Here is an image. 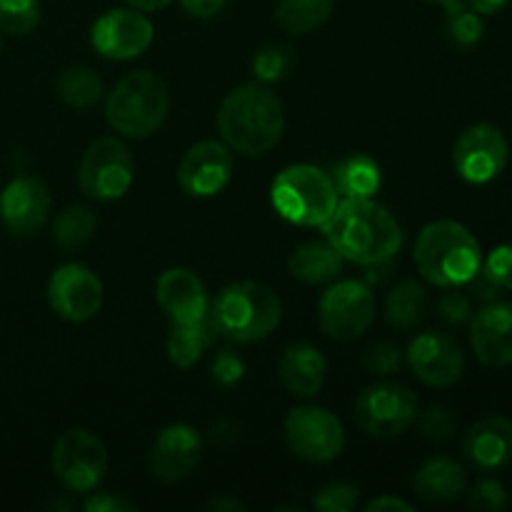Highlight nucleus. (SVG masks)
<instances>
[{"label":"nucleus","instance_id":"nucleus-21","mask_svg":"<svg viewBox=\"0 0 512 512\" xmlns=\"http://www.w3.org/2000/svg\"><path fill=\"white\" fill-rule=\"evenodd\" d=\"M463 453L478 470H500L512 460V420L505 415H488L468 428Z\"/></svg>","mask_w":512,"mask_h":512},{"label":"nucleus","instance_id":"nucleus-22","mask_svg":"<svg viewBox=\"0 0 512 512\" xmlns=\"http://www.w3.org/2000/svg\"><path fill=\"white\" fill-rule=\"evenodd\" d=\"M283 388L295 398H315L328 378V363L315 345L295 343L283 350L278 360Z\"/></svg>","mask_w":512,"mask_h":512},{"label":"nucleus","instance_id":"nucleus-6","mask_svg":"<svg viewBox=\"0 0 512 512\" xmlns=\"http://www.w3.org/2000/svg\"><path fill=\"white\" fill-rule=\"evenodd\" d=\"M270 200L285 220L303 228H323L325 220L335 213L340 195L333 178L315 165H290L270 188Z\"/></svg>","mask_w":512,"mask_h":512},{"label":"nucleus","instance_id":"nucleus-47","mask_svg":"<svg viewBox=\"0 0 512 512\" xmlns=\"http://www.w3.org/2000/svg\"><path fill=\"white\" fill-rule=\"evenodd\" d=\"M208 510H230V512H235V510H245V505L238 503V500H233V498H218V500H213V503H208Z\"/></svg>","mask_w":512,"mask_h":512},{"label":"nucleus","instance_id":"nucleus-49","mask_svg":"<svg viewBox=\"0 0 512 512\" xmlns=\"http://www.w3.org/2000/svg\"><path fill=\"white\" fill-rule=\"evenodd\" d=\"M0 48H3V40H0Z\"/></svg>","mask_w":512,"mask_h":512},{"label":"nucleus","instance_id":"nucleus-43","mask_svg":"<svg viewBox=\"0 0 512 512\" xmlns=\"http://www.w3.org/2000/svg\"><path fill=\"white\" fill-rule=\"evenodd\" d=\"M180 3L195 18H213V15H218L225 8L228 0H180Z\"/></svg>","mask_w":512,"mask_h":512},{"label":"nucleus","instance_id":"nucleus-36","mask_svg":"<svg viewBox=\"0 0 512 512\" xmlns=\"http://www.w3.org/2000/svg\"><path fill=\"white\" fill-rule=\"evenodd\" d=\"M510 498L508 490L498 483V480H480L473 490H470L468 505L475 512H500L508 508Z\"/></svg>","mask_w":512,"mask_h":512},{"label":"nucleus","instance_id":"nucleus-11","mask_svg":"<svg viewBox=\"0 0 512 512\" xmlns=\"http://www.w3.org/2000/svg\"><path fill=\"white\" fill-rule=\"evenodd\" d=\"M283 430L290 453L308 463H330L345 448L343 423L330 410L315 405L290 410Z\"/></svg>","mask_w":512,"mask_h":512},{"label":"nucleus","instance_id":"nucleus-42","mask_svg":"<svg viewBox=\"0 0 512 512\" xmlns=\"http://www.w3.org/2000/svg\"><path fill=\"white\" fill-rule=\"evenodd\" d=\"M238 438L240 428L233 420H220V423H215L213 428H210V440H213L215 445H220V448H228V445L238 443Z\"/></svg>","mask_w":512,"mask_h":512},{"label":"nucleus","instance_id":"nucleus-5","mask_svg":"<svg viewBox=\"0 0 512 512\" xmlns=\"http://www.w3.org/2000/svg\"><path fill=\"white\" fill-rule=\"evenodd\" d=\"M170 110L168 83L153 70L120 78L105 100V118L125 138H148L165 123Z\"/></svg>","mask_w":512,"mask_h":512},{"label":"nucleus","instance_id":"nucleus-30","mask_svg":"<svg viewBox=\"0 0 512 512\" xmlns=\"http://www.w3.org/2000/svg\"><path fill=\"white\" fill-rule=\"evenodd\" d=\"M55 88L60 98L73 108H90L103 98V80L93 68H85V65H68L60 70Z\"/></svg>","mask_w":512,"mask_h":512},{"label":"nucleus","instance_id":"nucleus-41","mask_svg":"<svg viewBox=\"0 0 512 512\" xmlns=\"http://www.w3.org/2000/svg\"><path fill=\"white\" fill-rule=\"evenodd\" d=\"M440 315H443L450 325H463L465 320L470 318L468 295H463L460 290L443 295V300H440Z\"/></svg>","mask_w":512,"mask_h":512},{"label":"nucleus","instance_id":"nucleus-29","mask_svg":"<svg viewBox=\"0 0 512 512\" xmlns=\"http://www.w3.org/2000/svg\"><path fill=\"white\" fill-rule=\"evenodd\" d=\"M385 318L393 328L410 330L425 318V290L415 280H403L395 285L385 300Z\"/></svg>","mask_w":512,"mask_h":512},{"label":"nucleus","instance_id":"nucleus-40","mask_svg":"<svg viewBox=\"0 0 512 512\" xmlns=\"http://www.w3.org/2000/svg\"><path fill=\"white\" fill-rule=\"evenodd\" d=\"M85 512H133L138 505L118 493H93L83 503Z\"/></svg>","mask_w":512,"mask_h":512},{"label":"nucleus","instance_id":"nucleus-37","mask_svg":"<svg viewBox=\"0 0 512 512\" xmlns=\"http://www.w3.org/2000/svg\"><path fill=\"white\" fill-rule=\"evenodd\" d=\"M403 363V353H400L398 345L393 343H375L365 350L363 365L368 373L375 375H390L400 368Z\"/></svg>","mask_w":512,"mask_h":512},{"label":"nucleus","instance_id":"nucleus-25","mask_svg":"<svg viewBox=\"0 0 512 512\" xmlns=\"http://www.w3.org/2000/svg\"><path fill=\"white\" fill-rule=\"evenodd\" d=\"M335 0H275L273 20L283 33L308 35L330 20Z\"/></svg>","mask_w":512,"mask_h":512},{"label":"nucleus","instance_id":"nucleus-2","mask_svg":"<svg viewBox=\"0 0 512 512\" xmlns=\"http://www.w3.org/2000/svg\"><path fill=\"white\" fill-rule=\"evenodd\" d=\"M218 130L235 153L263 155L280 143L285 110L278 95L258 83L235 88L218 108Z\"/></svg>","mask_w":512,"mask_h":512},{"label":"nucleus","instance_id":"nucleus-48","mask_svg":"<svg viewBox=\"0 0 512 512\" xmlns=\"http://www.w3.org/2000/svg\"><path fill=\"white\" fill-rule=\"evenodd\" d=\"M430 3H448V0H430Z\"/></svg>","mask_w":512,"mask_h":512},{"label":"nucleus","instance_id":"nucleus-20","mask_svg":"<svg viewBox=\"0 0 512 512\" xmlns=\"http://www.w3.org/2000/svg\"><path fill=\"white\" fill-rule=\"evenodd\" d=\"M155 300L173 323H198L208 318V290L188 268H170L155 283Z\"/></svg>","mask_w":512,"mask_h":512},{"label":"nucleus","instance_id":"nucleus-31","mask_svg":"<svg viewBox=\"0 0 512 512\" xmlns=\"http://www.w3.org/2000/svg\"><path fill=\"white\" fill-rule=\"evenodd\" d=\"M445 5V33L458 45H475L483 35V20L473 8H465L460 0H448Z\"/></svg>","mask_w":512,"mask_h":512},{"label":"nucleus","instance_id":"nucleus-33","mask_svg":"<svg viewBox=\"0 0 512 512\" xmlns=\"http://www.w3.org/2000/svg\"><path fill=\"white\" fill-rule=\"evenodd\" d=\"M295 63V55L288 45L273 43L265 45L255 53L253 58V75L263 83H275V80H283L290 73Z\"/></svg>","mask_w":512,"mask_h":512},{"label":"nucleus","instance_id":"nucleus-1","mask_svg":"<svg viewBox=\"0 0 512 512\" xmlns=\"http://www.w3.org/2000/svg\"><path fill=\"white\" fill-rule=\"evenodd\" d=\"M323 230L338 253L355 265L388 263L403 248V228L373 198H345Z\"/></svg>","mask_w":512,"mask_h":512},{"label":"nucleus","instance_id":"nucleus-19","mask_svg":"<svg viewBox=\"0 0 512 512\" xmlns=\"http://www.w3.org/2000/svg\"><path fill=\"white\" fill-rule=\"evenodd\" d=\"M470 345L475 358L490 368L512 365V303H493L478 310L470 323Z\"/></svg>","mask_w":512,"mask_h":512},{"label":"nucleus","instance_id":"nucleus-32","mask_svg":"<svg viewBox=\"0 0 512 512\" xmlns=\"http://www.w3.org/2000/svg\"><path fill=\"white\" fill-rule=\"evenodd\" d=\"M40 25V0H0V30L15 38L30 35Z\"/></svg>","mask_w":512,"mask_h":512},{"label":"nucleus","instance_id":"nucleus-15","mask_svg":"<svg viewBox=\"0 0 512 512\" xmlns=\"http://www.w3.org/2000/svg\"><path fill=\"white\" fill-rule=\"evenodd\" d=\"M203 455V435L185 423H173L163 428L148 453V468L155 480L165 485L180 483L188 478Z\"/></svg>","mask_w":512,"mask_h":512},{"label":"nucleus","instance_id":"nucleus-16","mask_svg":"<svg viewBox=\"0 0 512 512\" xmlns=\"http://www.w3.org/2000/svg\"><path fill=\"white\" fill-rule=\"evenodd\" d=\"M405 360L415 378L430 388H450L465 370L463 350L448 333H420L405 350Z\"/></svg>","mask_w":512,"mask_h":512},{"label":"nucleus","instance_id":"nucleus-18","mask_svg":"<svg viewBox=\"0 0 512 512\" xmlns=\"http://www.w3.org/2000/svg\"><path fill=\"white\" fill-rule=\"evenodd\" d=\"M233 155L225 143L203 140L183 155L178 168V183L193 198H210L230 183Z\"/></svg>","mask_w":512,"mask_h":512},{"label":"nucleus","instance_id":"nucleus-13","mask_svg":"<svg viewBox=\"0 0 512 512\" xmlns=\"http://www.w3.org/2000/svg\"><path fill=\"white\" fill-rule=\"evenodd\" d=\"M48 303L63 320L85 323L103 308V283L85 265H60L48 280Z\"/></svg>","mask_w":512,"mask_h":512},{"label":"nucleus","instance_id":"nucleus-3","mask_svg":"<svg viewBox=\"0 0 512 512\" xmlns=\"http://www.w3.org/2000/svg\"><path fill=\"white\" fill-rule=\"evenodd\" d=\"M210 328L230 343L248 345L268 338L283 318L280 298L263 283L240 280L225 285L208 310Z\"/></svg>","mask_w":512,"mask_h":512},{"label":"nucleus","instance_id":"nucleus-44","mask_svg":"<svg viewBox=\"0 0 512 512\" xmlns=\"http://www.w3.org/2000/svg\"><path fill=\"white\" fill-rule=\"evenodd\" d=\"M383 510L410 512L413 510V505L405 503V500H400V498H390V495H385V498H375L365 505V512H383Z\"/></svg>","mask_w":512,"mask_h":512},{"label":"nucleus","instance_id":"nucleus-9","mask_svg":"<svg viewBox=\"0 0 512 512\" xmlns=\"http://www.w3.org/2000/svg\"><path fill=\"white\" fill-rule=\"evenodd\" d=\"M375 320L373 290L360 280L330 285L318 303V323L328 338L350 343L363 338Z\"/></svg>","mask_w":512,"mask_h":512},{"label":"nucleus","instance_id":"nucleus-27","mask_svg":"<svg viewBox=\"0 0 512 512\" xmlns=\"http://www.w3.org/2000/svg\"><path fill=\"white\" fill-rule=\"evenodd\" d=\"M210 340H213V328H210V320H198V323H173L168 333V358L175 368L188 370L203 358V353L208 350Z\"/></svg>","mask_w":512,"mask_h":512},{"label":"nucleus","instance_id":"nucleus-24","mask_svg":"<svg viewBox=\"0 0 512 512\" xmlns=\"http://www.w3.org/2000/svg\"><path fill=\"white\" fill-rule=\"evenodd\" d=\"M345 258L330 240H310L293 250L288 268L293 278L305 285H323L343 273Z\"/></svg>","mask_w":512,"mask_h":512},{"label":"nucleus","instance_id":"nucleus-4","mask_svg":"<svg viewBox=\"0 0 512 512\" xmlns=\"http://www.w3.org/2000/svg\"><path fill=\"white\" fill-rule=\"evenodd\" d=\"M415 265L428 283L438 288H460L473 280L483 265L475 235L455 220H435L415 240Z\"/></svg>","mask_w":512,"mask_h":512},{"label":"nucleus","instance_id":"nucleus-23","mask_svg":"<svg viewBox=\"0 0 512 512\" xmlns=\"http://www.w3.org/2000/svg\"><path fill=\"white\" fill-rule=\"evenodd\" d=\"M413 490L420 500L433 505H445L458 500L468 490L463 465L450 458H433L413 475Z\"/></svg>","mask_w":512,"mask_h":512},{"label":"nucleus","instance_id":"nucleus-46","mask_svg":"<svg viewBox=\"0 0 512 512\" xmlns=\"http://www.w3.org/2000/svg\"><path fill=\"white\" fill-rule=\"evenodd\" d=\"M125 3L135 10H143V13H153V10L168 8L173 0H125Z\"/></svg>","mask_w":512,"mask_h":512},{"label":"nucleus","instance_id":"nucleus-10","mask_svg":"<svg viewBox=\"0 0 512 512\" xmlns=\"http://www.w3.org/2000/svg\"><path fill=\"white\" fill-rule=\"evenodd\" d=\"M53 473L73 493H90L108 470L103 440L85 428L65 430L53 445Z\"/></svg>","mask_w":512,"mask_h":512},{"label":"nucleus","instance_id":"nucleus-12","mask_svg":"<svg viewBox=\"0 0 512 512\" xmlns=\"http://www.w3.org/2000/svg\"><path fill=\"white\" fill-rule=\"evenodd\" d=\"M508 140L493 123H478L463 130L453 145V165L465 183L485 185L508 165Z\"/></svg>","mask_w":512,"mask_h":512},{"label":"nucleus","instance_id":"nucleus-35","mask_svg":"<svg viewBox=\"0 0 512 512\" xmlns=\"http://www.w3.org/2000/svg\"><path fill=\"white\" fill-rule=\"evenodd\" d=\"M358 488L350 483H330L315 498V510L320 512H350L358 505Z\"/></svg>","mask_w":512,"mask_h":512},{"label":"nucleus","instance_id":"nucleus-26","mask_svg":"<svg viewBox=\"0 0 512 512\" xmlns=\"http://www.w3.org/2000/svg\"><path fill=\"white\" fill-rule=\"evenodd\" d=\"M330 178H333L338 195H343V198H373L383 183L380 165L363 153L340 160Z\"/></svg>","mask_w":512,"mask_h":512},{"label":"nucleus","instance_id":"nucleus-17","mask_svg":"<svg viewBox=\"0 0 512 512\" xmlns=\"http://www.w3.org/2000/svg\"><path fill=\"white\" fill-rule=\"evenodd\" d=\"M50 213V190L43 180L20 175L0 193V220L15 238H33Z\"/></svg>","mask_w":512,"mask_h":512},{"label":"nucleus","instance_id":"nucleus-39","mask_svg":"<svg viewBox=\"0 0 512 512\" xmlns=\"http://www.w3.org/2000/svg\"><path fill=\"white\" fill-rule=\"evenodd\" d=\"M485 273L500 285L512 290V245H500L485 260Z\"/></svg>","mask_w":512,"mask_h":512},{"label":"nucleus","instance_id":"nucleus-34","mask_svg":"<svg viewBox=\"0 0 512 512\" xmlns=\"http://www.w3.org/2000/svg\"><path fill=\"white\" fill-rule=\"evenodd\" d=\"M458 430V420H455L453 410L443 408V405H433L420 415V433L430 440V443H445Z\"/></svg>","mask_w":512,"mask_h":512},{"label":"nucleus","instance_id":"nucleus-45","mask_svg":"<svg viewBox=\"0 0 512 512\" xmlns=\"http://www.w3.org/2000/svg\"><path fill=\"white\" fill-rule=\"evenodd\" d=\"M470 8L480 15H495L508 5V0H468Z\"/></svg>","mask_w":512,"mask_h":512},{"label":"nucleus","instance_id":"nucleus-38","mask_svg":"<svg viewBox=\"0 0 512 512\" xmlns=\"http://www.w3.org/2000/svg\"><path fill=\"white\" fill-rule=\"evenodd\" d=\"M213 380L223 388L238 385L245 375V363L235 350H220L213 360Z\"/></svg>","mask_w":512,"mask_h":512},{"label":"nucleus","instance_id":"nucleus-28","mask_svg":"<svg viewBox=\"0 0 512 512\" xmlns=\"http://www.w3.org/2000/svg\"><path fill=\"white\" fill-rule=\"evenodd\" d=\"M95 228H98V218L88 205H68L60 210L53 220V243L65 253L85 248L93 240Z\"/></svg>","mask_w":512,"mask_h":512},{"label":"nucleus","instance_id":"nucleus-7","mask_svg":"<svg viewBox=\"0 0 512 512\" xmlns=\"http://www.w3.org/2000/svg\"><path fill=\"white\" fill-rule=\"evenodd\" d=\"M353 415L370 438H398L418 418V395L398 383L368 385L355 400Z\"/></svg>","mask_w":512,"mask_h":512},{"label":"nucleus","instance_id":"nucleus-14","mask_svg":"<svg viewBox=\"0 0 512 512\" xmlns=\"http://www.w3.org/2000/svg\"><path fill=\"white\" fill-rule=\"evenodd\" d=\"M153 23L135 8H115L100 15L90 30L93 48L103 58L133 60L153 43Z\"/></svg>","mask_w":512,"mask_h":512},{"label":"nucleus","instance_id":"nucleus-8","mask_svg":"<svg viewBox=\"0 0 512 512\" xmlns=\"http://www.w3.org/2000/svg\"><path fill=\"white\" fill-rule=\"evenodd\" d=\"M135 163L128 145L118 138H98L78 165V185L88 198L118 200L133 185Z\"/></svg>","mask_w":512,"mask_h":512}]
</instances>
